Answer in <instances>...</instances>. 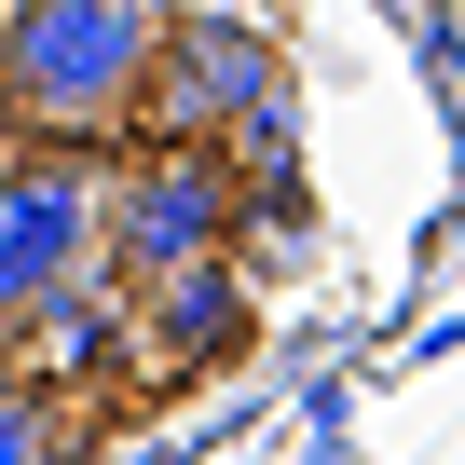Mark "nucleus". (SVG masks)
<instances>
[{
  "mask_svg": "<svg viewBox=\"0 0 465 465\" xmlns=\"http://www.w3.org/2000/svg\"><path fill=\"white\" fill-rule=\"evenodd\" d=\"M247 342H261V274L232 261V247L124 288V370L137 383H219Z\"/></svg>",
  "mask_w": 465,
  "mask_h": 465,
  "instance_id": "obj_5",
  "label": "nucleus"
},
{
  "mask_svg": "<svg viewBox=\"0 0 465 465\" xmlns=\"http://www.w3.org/2000/svg\"><path fill=\"white\" fill-rule=\"evenodd\" d=\"M232 232H247V178H232V151H192V137L110 151V192H96V261H110V288L178 274V261H219Z\"/></svg>",
  "mask_w": 465,
  "mask_h": 465,
  "instance_id": "obj_3",
  "label": "nucleus"
},
{
  "mask_svg": "<svg viewBox=\"0 0 465 465\" xmlns=\"http://www.w3.org/2000/svg\"><path fill=\"white\" fill-rule=\"evenodd\" d=\"M96 192H110V151L0 137V329L55 288H83V274H110L96 261Z\"/></svg>",
  "mask_w": 465,
  "mask_h": 465,
  "instance_id": "obj_4",
  "label": "nucleus"
},
{
  "mask_svg": "<svg viewBox=\"0 0 465 465\" xmlns=\"http://www.w3.org/2000/svg\"><path fill=\"white\" fill-rule=\"evenodd\" d=\"M15 383H28V370H15V329H0V397H15Z\"/></svg>",
  "mask_w": 465,
  "mask_h": 465,
  "instance_id": "obj_8",
  "label": "nucleus"
},
{
  "mask_svg": "<svg viewBox=\"0 0 465 465\" xmlns=\"http://www.w3.org/2000/svg\"><path fill=\"white\" fill-rule=\"evenodd\" d=\"M69 411H83V397L15 383V397H0V465H69Z\"/></svg>",
  "mask_w": 465,
  "mask_h": 465,
  "instance_id": "obj_7",
  "label": "nucleus"
},
{
  "mask_svg": "<svg viewBox=\"0 0 465 465\" xmlns=\"http://www.w3.org/2000/svg\"><path fill=\"white\" fill-rule=\"evenodd\" d=\"M137 137H192V151H232V178H274L288 164V55L247 15H151Z\"/></svg>",
  "mask_w": 465,
  "mask_h": 465,
  "instance_id": "obj_2",
  "label": "nucleus"
},
{
  "mask_svg": "<svg viewBox=\"0 0 465 465\" xmlns=\"http://www.w3.org/2000/svg\"><path fill=\"white\" fill-rule=\"evenodd\" d=\"M137 69H151V0H15L0 15V124L110 151L137 137Z\"/></svg>",
  "mask_w": 465,
  "mask_h": 465,
  "instance_id": "obj_1",
  "label": "nucleus"
},
{
  "mask_svg": "<svg viewBox=\"0 0 465 465\" xmlns=\"http://www.w3.org/2000/svg\"><path fill=\"white\" fill-rule=\"evenodd\" d=\"M15 370H28L42 397H96V383H124V288L83 274V288L28 302V315H15Z\"/></svg>",
  "mask_w": 465,
  "mask_h": 465,
  "instance_id": "obj_6",
  "label": "nucleus"
}]
</instances>
